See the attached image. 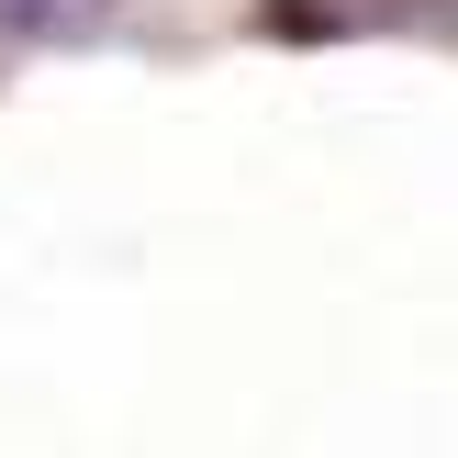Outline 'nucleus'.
Instances as JSON below:
<instances>
[{
	"label": "nucleus",
	"instance_id": "nucleus-1",
	"mask_svg": "<svg viewBox=\"0 0 458 458\" xmlns=\"http://www.w3.org/2000/svg\"><path fill=\"white\" fill-rule=\"evenodd\" d=\"M425 12H447V0H280V22H313V34H392Z\"/></svg>",
	"mask_w": 458,
	"mask_h": 458
},
{
	"label": "nucleus",
	"instance_id": "nucleus-2",
	"mask_svg": "<svg viewBox=\"0 0 458 458\" xmlns=\"http://www.w3.org/2000/svg\"><path fill=\"white\" fill-rule=\"evenodd\" d=\"M112 0H0V45H56V34H89Z\"/></svg>",
	"mask_w": 458,
	"mask_h": 458
}]
</instances>
